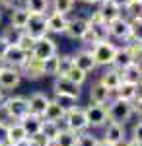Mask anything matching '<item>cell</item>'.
Returning a JSON list of instances; mask_svg holds the SVG:
<instances>
[{
  "instance_id": "6da1fadb",
  "label": "cell",
  "mask_w": 142,
  "mask_h": 146,
  "mask_svg": "<svg viewBox=\"0 0 142 146\" xmlns=\"http://www.w3.org/2000/svg\"><path fill=\"white\" fill-rule=\"evenodd\" d=\"M140 23H132L127 18H117L115 22L109 23V37L121 39V41H129V39H140Z\"/></svg>"
},
{
  "instance_id": "7a4b0ae2",
  "label": "cell",
  "mask_w": 142,
  "mask_h": 146,
  "mask_svg": "<svg viewBox=\"0 0 142 146\" xmlns=\"http://www.w3.org/2000/svg\"><path fill=\"white\" fill-rule=\"evenodd\" d=\"M105 111H107V119H109V123H119V125L129 123L132 117L136 115V113H134V107H132V103L115 100V98L107 103Z\"/></svg>"
},
{
  "instance_id": "3957f363",
  "label": "cell",
  "mask_w": 142,
  "mask_h": 146,
  "mask_svg": "<svg viewBox=\"0 0 142 146\" xmlns=\"http://www.w3.org/2000/svg\"><path fill=\"white\" fill-rule=\"evenodd\" d=\"M2 111L6 113V117L10 121H22L23 117L29 113V107H27V98L23 96H8L4 105H2Z\"/></svg>"
},
{
  "instance_id": "277c9868",
  "label": "cell",
  "mask_w": 142,
  "mask_h": 146,
  "mask_svg": "<svg viewBox=\"0 0 142 146\" xmlns=\"http://www.w3.org/2000/svg\"><path fill=\"white\" fill-rule=\"evenodd\" d=\"M115 53H117V45L111 43L109 39L107 41H99V43H96L92 47V56H94L98 66H113Z\"/></svg>"
},
{
  "instance_id": "5b68a950",
  "label": "cell",
  "mask_w": 142,
  "mask_h": 146,
  "mask_svg": "<svg viewBox=\"0 0 142 146\" xmlns=\"http://www.w3.org/2000/svg\"><path fill=\"white\" fill-rule=\"evenodd\" d=\"M62 123H64L62 129H68V131H72V133H76V135H78V133H84V131L90 129V127H88L86 113H84V107H74V109L66 111Z\"/></svg>"
},
{
  "instance_id": "8992f818",
  "label": "cell",
  "mask_w": 142,
  "mask_h": 146,
  "mask_svg": "<svg viewBox=\"0 0 142 146\" xmlns=\"http://www.w3.org/2000/svg\"><path fill=\"white\" fill-rule=\"evenodd\" d=\"M27 58H29V53L27 51H23L22 47L16 45V43H10L8 49H6V55L2 58V62L6 66H12V68H22L27 62Z\"/></svg>"
},
{
  "instance_id": "52a82bcc",
  "label": "cell",
  "mask_w": 142,
  "mask_h": 146,
  "mask_svg": "<svg viewBox=\"0 0 142 146\" xmlns=\"http://www.w3.org/2000/svg\"><path fill=\"white\" fill-rule=\"evenodd\" d=\"M84 113H86V119H88V127H92V129H101L109 123L105 105H92L90 103L88 107H84Z\"/></svg>"
},
{
  "instance_id": "ba28073f",
  "label": "cell",
  "mask_w": 142,
  "mask_h": 146,
  "mask_svg": "<svg viewBox=\"0 0 142 146\" xmlns=\"http://www.w3.org/2000/svg\"><path fill=\"white\" fill-rule=\"evenodd\" d=\"M53 92L55 96H62V98H72V100H80V86L72 84L70 80H66L64 76H56L53 82Z\"/></svg>"
},
{
  "instance_id": "9c48e42d",
  "label": "cell",
  "mask_w": 142,
  "mask_h": 146,
  "mask_svg": "<svg viewBox=\"0 0 142 146\" xmlns=\"http://www.w3.org/2000/svg\"><path fill=\"white\" fill-rule=\"evenodd\" d=\"M22 82V74L18 68H12V66H2L0 70V90L2 92H12L16 90Z\"/></svg>"
},
{
  "instance_id": "30bf717a",
  "label": "cell",
  "mask_w": 142,
  "mask_h": 146,
  "mask_svg": "<svg viewBox=\"0 0 142 146\" xmlns=\"http://www.w3.org/2000/svg\"><path fill=\"white\" fill-rule=\"evenodd\" d=\"M56 55V43L55 39H51L49 35H45L43 39H39V41H35V45L31 49V56L33 58H37V60H45V58H49V56Z\"/></svg>"
},
{
  "instance_id": "8fae6325",
  "label": "cell",
  "mask_w": 142,
  "mask_h": 146,
  "mask_svg": "<svg viewBox=\"0 0 142 146\" xmlns=\"http://www.w3.org/2000/svg\"><path fill=\"white\" fill-rule=\"evenodd\" d=\"M88 29L92 31V35L96 37V41H107L109 39V23H105L99 18L98 12H94L90 18H88Z\"/></svg>"
},
{
  "instance_id": "7c38bea8",
  "label": "cell",
  "mask_w": 142,
  "mask_h": 146,
  "mask_svg": "<svg viewBox=\"0 0 142 146\" xmlns=\"http://www.w3.org/2000/svg\"><path fill=\"white\" fill-rule=\"evenodd\" d=\"M23 31L29 35V37H33L35 41L43 39L45 35H47V16H33L31 14Z\"/></svg>"
},
{
  "instance_id": "4fadbf2b",
  "label": "cell",
  "mask_w": 142,
  "mask_h": 146,
  "mask_svg": "<svg viewBox=\"0 0 142 146\" xmlns=\"http://www.w3.org/2000/svg\"><path fill=\"white\" fill-rule=\"evenodd\" d=\"M103 140L109 142L113 146H121L127 140V131H125V125L119 123H107L103 127Z\"/></svg>"
},
{
  "instance_id": "5bb4252c",
  "label": "cell",
  "mask_w": 142,
  "mask_h": 146,
  "mask_svg": "<svg viewBox=\"0 0 142 146\" xmlns=\"http://www.w3.org/2000/svg\"><path fill=\"white\" fill-rule=\"evenodd\" d=\"M113 98L132 103L134 100L140 98V86H138V84H129V82H121V86L113 92Z\"/></svg>"
},
{
  "instance_id": "9a60e30c",
  "label": "cell",
  "mask_w": 142,
  "mask_h": 146,
  "mask_svg": "<svg viewBox=\"0 0 142 146\" xmlns=\"http://www.w3.org/2000/svg\"><path fill=\"white\" fill-rule=\"evenodd\" d=\"M49 101H51V98H49L47 94H43V92H33L31 96L27 98L29 113L37 115V117H43L45 109H47V105H49Z\"/></svg>"
},
{
  "instance_id": "2e32d148",
  "label": "cell",
  "mask_w": 142,
  "mask_h": 146,
  "mask_svg": "<svg viewBox=\"0 0 142 146\" xmlns=\"http://www.w3.org/2000/svg\"><path fill=\"white\" fill-rule=\"evenodd\" d=\"M86 31H88V18H80V16L68 20L66 29H64V33L68 35L70 39H74V41H80Z\"/></svg>"
},
{
  "instance_id": "e0dca14e",
  "label": "cell",
  "mask_w": 142,
  "mask_h": 146,
  "mask_svg": "<svg viewBox=\"0 0 142 146\" xmlns=\"http://www.w3.org/2000/svg\"><path fill=\"white\" fill-rule=\"evenodd\" d=\"M96 12L99 14V18H101L105 23L115 22L117 18H121V16H123V10H121V8L115 4V2H113V0H103V2H99V8Z\"/></svg>"
},
{
  "instance_id": "ac0fdd59",
  "label": "cell",
  "mask_w": 142,
  "mask_h": 146,
  "mask_svg": "<svg viewBox=\"0 0 142 146\" xmlns=\"http://www.w3.org/2000/svg\"><path fill=\"white\" fill-rule=\"evenodd\" d=\"M88 96H90V103H92V105H107V103L113 100V94H111L105 86H101L99 82L92 84Z\"/></svg>"
},
{
  "instance_id": "d6986e66",
  "label": "cell",
  "mask_w": 142,
  "mask_h": 146,
  "mask_svg": "<svg viewBox=\"0 0 142 146\" xmlns=\"http://www.w3.org/2000/svg\"><path fill=\"white\" fill-rule=\"evenodd\" d=\"M72 62H74V66L80 68L84 74H90V72H94V70L98 68L94 56H92V51H80L76 55H72Z\"/></svg>"
},
{
  "instance_id": "ffe728a7",
  "label": "cell",
  "mask_w": 142,
  "mask_h": 146,
  "mask_svg": "<svg viewBox=\"0 0 142 146\" xmlns=\"http://www.w3.org/2000/svg\"><path fill=\"white\" fill-rule=\"evenodd\" d=\"M18 70H20L22 78H27V80H39V78H43V72H41V60L33 58L31 55H29V58H27V62H25L22 68H18Z\"/></svg>"
},
{
  "instance_id": "44dd1931",
  "label": "cell",
  "mask_w": 142,
  "mask_h": 146,
  "mask_svg": "<svg viewBox=\"0 0 142 146\" xmlns=\"http://www.w3.org/2000/svg\"><path fill=\"white\" fill-rule=\"evenodd\" d=\"M98 82L101 84V86H105V88L113 94V92L121 86V82H123V80H121V70H117V68H113V66L107 68V70L99 76Z\"/></svg>"
},
{
  "instance_id": "7402d4cb",
  "label": "cell",
  "mask_w": 142,
  "mask_h": 146,
  "mask_svg": "<svg viewBox=\"0 0 142 146\" xmlns=\"http://www.w3.org/2000/svg\"><path fill=\"white\" fill-rule=\"evenodd\" d=\"M29 12L23 8V4L16 6L14 10H10V22H12V29L16 31H23L25 25H27V20H29Z\"/></svg>"
},
{
  "instance_id": "603a6c76",
  "label": "cell",
  "mask_w": 142,
  "mask_h": 146,
  "mask_svg": "<svg viewBox=\"0 0 142 146\" xmlns=\"http://www.w3.org/2000/svg\"><path fill=\"white\" fill-rule=\"evenodd\" d=\"M66 23H68V18L62 16V14H56V12H51L47 14V33H64Z\"/></svg>"
},
{
  "instance_id": "cb8c5ba5",
  "label": "cell",
  "mask_w": 142,
  "mask_h": 146,
  "mask_svg": "<svg viewBox=\"0 0 142 146\" xmlns=\"http://www.w3.org/2000/svg\"><path fill=\"white\" fill-rule=\"evenodd\" d=\"M132 62H138L134 55L131 53V49L125 45V47H117V53H115V58H113V68H117V70H123V68H127L129 64Z\"/></svg>"
},
{
  "instance_id": "d4e9b609",
  "label": "cell",
  "mask_w": 142,
  "mask_h": 146,
  "mask_svg": "<svg viewBox=\"0 0 142 146\" xmlns=\"http://www.w3.org/2000/svg\"><path fill=\"white\" fill-rule=\"evenodd\" d=\"M18 123L23 127L25 135H27V138H29V136L39 135V131H41V125H43V117H37V115H33V113H27V115L23 117L22 121H18Z\"/></svg>"
},
{
  "instance_id": "484cf974",
  "label": "cell",
  "mask_w": 142,
  "mask_h": 146,
  "mask_svg": "<svg viewBox=\"0 0 142 146\" xmlns=\"http://www.w3.org/2000/svg\"><path fill=\"white\" fill-rule=\"evenodd\" d=\"M23 8L33 16H47L51 10V0H22Z\"/></svg>"
},
{
  "instance_id": "4316f807",
  "label": "cell",
  "mask_w": 142,
  "mask_h": 146,
  "mask_svg": "<svg viewBox=\"0 0 142 146\" xmlns=\"http://www.w3.org/2000/svg\"><path fill=\"white\" fill-rule=\"evenodd\" d=\"M140 78H142V70H140V62H132L127 68L121 70V80L129 82V84H138L140 86Z\"/></svg>"
},
{
  "instance_id": "83f0119b",
  "label": "cell",
  "mask_w": 142,
  "mask_h": 146,
  "mask_svg": "<svg viewBox=\"0 0 142 146\" xmlns=\"http://www.w3.org/2000/svg\"><path fill=\"white\" fill-rule=\"evenodd\" d=\"M66 111L56 103L55 100L49 101V105H47V109H45L43 113V121H53V123H60L62 119H64Z\"/></svg>"
},
{
  "instance_id": "f1b7e54d",
  "label": "cell",
  "mask_w": 142,
  "mask_h": 146,
  "mask_svg": "<svg viewBox=\"0 0 142 146\" xmlns=\"http://www.w3.org/2000/svg\"><path fill=\"white\" fill-rule=\"evenodd\" d=\"M25 138H27V135H25L22 125L18 123V121L16 123H10V127H8V146L18 144V142H22Z\"/></svg>"
},
{
  "instance_id": "f546056e",
  "label": "cell",
  "mask_w": 142,
  "mask_h": 146,
  "mask_svg": "<svg viewBox=\"0 0 142 146\" xmlns=\"http://www.w3.org/2000/svg\"><path fill=\"white\" fill-rule=\"evenodd\" d=\"M60 129H62V127H60V123L43 121V125H41V131H39V133H41V135H43L45 138H47V140L53 144V142H55V138L58 136V133H60Z\"/></svg>"
},
{
  "instance_id": "4dcf8cb0",
  "label": "cell",
  "mask_w": 142,
  "mask_h": 146,
  "mask_svg": "<svg viewBox=\"0 0 142 146\" xmlns=\"http://www.w3.org/2000/svg\"><path fill=\"white\" fill-rule=\"evenodd\" d=\"M76 133L68 131V129H60L58 136L55 138V142L51 146H76Z\"/></svg>"
},
{
  "instance_id": "1f68e13d",
  "label": "cell",
  "mask_w": 142,
  "mask_h": 146,
  "mask_svg": "<svg viewBox=\"0 0 142 146\" xmlns=\"http://www.w3.org/2000/svg\"><path fill=\"white\" fill-rule=\"evenodd\" d=\"M74 4H76V0H51V12L68 16L74 10Z\"/></svg>"
},
{
  "instance_id": "d6a6232c",
  "label": "cell",
  "mask_w": 142,
  "mask_h": 146,
  "mask_svg": "<svg viewBox=\"0 0 142 146\" xmlns=\"http://www.w3.org/2000/svg\"><path fill=\"white\" fill-rule=\"evenodd\" d=\"M74 66L72 62V55H58V62H56V76H66L68 70ZM55 76V78H56Z\"/></svg>"
},
{
  "instance_id": "836d02e7",
  "label": "cell",
  "mask_w": 142,
  "mask_h": 146,
  "mask_svg": "<svg viewBox=\"0 0 142 146\" xmlns=\"http://www.w3.org/2000/svg\"><path fill=\"white\" fill-rule=\"evenodd\" d=\"M56 62H58V53L49 58L41 60V72L43 76H56Z\"/></svg>"
},
{
  "instance_id": "e575fe53",
  "label": "cell",
  "mask_w": 142,
  "mask_h": 146,
  "mask_svg": "<svg viewBox=\"0 0 142 146\" xmlns=\"http://www.w3.org/2000/svg\"><path fill=\"white\" fill-rule=\"evenodd\" d=\"M99 138L94 133H88V131H84V133H78L76 136V146H98Z\"/></svg>"
},
{
  "instance_id": "d590c367",
  "label": "cell",
  "mask_w": 142,
  "mask_h": 146,
  "mask_svg": "<svg viewBox=\"0 0 142 146\" xmlns=\"http://www.w3.org/2000/svg\"><path fill=\"white\" fill-rule=\"evenodd\" d=\"M66 80H70L72 84H76V86H80L82 88V84L86 82V78H88V74H84L80 68H76V66H72L70 70H68V74L64 76Z\"/></svg>"
},
{
  "instance_id": "8d00e7d4",
  "label": "cell",
  "mask_w": 142,
  "mask_h": 146,
  "mask_svg": "<svg viewBox=\"0 0 142 146\" xmlns=\"http://www.w3.org/2000/svg\"><path fill=\"white\" fill-rule=\"evenodd\" d=\"M55 101L64 109V111H70V109H74V107H78L76 103L78 100H72V98H62V96H55Z\"/></svg>"
},
{
  "instance_id": "74e56055",
  "label": "cell",
  "mask_w": 142,
  "mask_h": 146,
  "mask_svg": "<svg viewBox=\"0 0 142 146\" xmlns=\"http://www.w3.org/2000/svg\"><path fill=\"white\" fill-rule=\"evenodd\" d=\"M8 127L10 123L0 121V146H8Z\"/></svg>"
},
{
  "instance_id": "f35d334b",
  "label": "cell",
  "mask_w": 142,
  "mask_h": 146,
  "mask_svg": "<svg viewBox=\"0 0 142 146\" xmlns=\"http://www.w3.org/2000/svg\"><path fill=\"white\" fill-rule=\"evenodd\" d=\"M131 138L140 140V142H142V121H140V117L132 123V135H131Z\"/></svg>"
},
{
  "instance_id": "ab89813d",
  "label": "cell",
  "mask_w": 142,
  "mask_h": 146,
  "mask_svg": "<svg viewBox=\"0 0 142 146\" xmlns=\"http://www.w3.org/2000/svg\"><path fill=\"white\" fill-rule=\"evenodd\" d=\"M29 146H51V142L39 133V135H35V136H29Z\"/></svg>"
},
{
  "instance_id": "60d3db41",
  "label": "cell",
  "mask_w": 142,
  "mask_h": 146,
  "mask_svg": "<svg viewBox=\"0 0 142 146\" xmlns=\"http://www.w3.org/2000/svg\"><path fill=\"white\" fill-rule=\"evenodd\" d=\"M20 4H22V0H0V8H6V10H14Z\"/></svg>"
},
{
  "instance_id": "b9f144b4",
  "label": "cell",
  "mask_w": 142,
  "mask_h": 146,
  "mask_svg": "<svg viewBox=\"0 0 142 146\" xmlns=\"http://www.w3.org/2000/svg\"><path fill=\"white\" fill-rule=\"evenodd\" d=\"M8 41H6V37H2L0 35V62H2V58H4V55H6V49H8Z\"/></svg>"
},
{
  "instance_id": "7bdbcfd3",
  "label": "cell",
  "mask_w": 142,
  "mask_h": 146,
  "mask_svg": "<svg viewBox=\"0 0 142 146\" xmlns=\"http://www.w3.org/2000/svg\"><path fill=\"white\" fill-rule=\"evenodd\" d=\"M123 146H142L140 140H134V138H129V140H125Z\"/></svg>"
},
{
  "instance_id": "ee69618b",
  "label": "cell",
  "mask_w": 142,
  "mask_h": 146,
  "mask_svg": "<svg viewBox=\"0 0 142 146\" xmlns=\"http://www.w3.org/2000/svg\"><path fill=\"white\" fill-rule=\"evenodd\" d=\"M80 2H86V4H99V0H80Z\"/></svg>"
},
{
  "instance_id": "f6af8a7d",
  "label": "cell",
  "mask_w": 142,
  "mask_h": 146,
  "mask_svg": "<svg viewBox=\"0 0 142 146\" xmlns=\"http://www.w3.org/2000/svg\"><path fill=\"white\" fill-rule=\"evenodd\" d=\"M98 146H113V144H109V142H105V140H99V142H98Z\"/></svg>"
},
{
  "instance_id": "bcb514c9",
  "label": "cell",
  "mask_w": 142,
  "mask_h": 146,
  "mask_svg": "<svg viewBox=\"0 0 142 146\" xmlns=\"http://www.w3.org/2000/svg\"><path fill=\"white\" fill-rule=\"evenodd\" d=\"M0 20H2V8H0Z\"/></svg>"
},
{
  "instance_id": "7dc6e473",
  "label": "cell",
  "mask_w": 142,
  "mask_h": 146,
  "mask_svg": "<svg viewBox=\"0 0 142 146\" xmlns=\"http://www.w3.org/2000/svg\"><path fill=\"white\" fill-rule=\"evenodd\" d=\"M2 66H4V62H0V70H2Z\"/></svg>"
},
{
  "instance_id": "c3c4849f",
  "label": "cell",
  "mask_w": 142,
  "mask_h": 146,
  "mask_svg": "<svg viewBox=\"0 0 142 146\" xmlns=\"http://www.w3.org/2000/svg\"><path fill=\"white\" fill-rule=\"evenodd\" d=\"M99 2H103V0H99Z\"/></svg>"
}]
</instances>
